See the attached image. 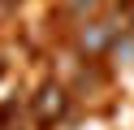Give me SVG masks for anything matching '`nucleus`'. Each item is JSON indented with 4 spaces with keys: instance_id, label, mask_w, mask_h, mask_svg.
<instances>
[{
    "instance_id": "obj_2",
    "label": "nucleus",
    "mask_w": 134,
    "mask_h": 130,
    "mask_svg": "<svg viewBox=\"0 0 134 130\" xmlns=\"http://www.w3.org/2000/svg\"><path fill=\"white\" fill-rule=\"evenodd\" d=\"M113 30H117L113 22H82V35H78L82 52H104L113 43Z\"/></svg>"
},
{
    "instance_id": "obj_1",
    "label": "nucleus",
    "mask_w": 134,
    "mask_h": 130,
    "mask_svg": "<svg viewBox=\"0 0 134 130\" xmlns=\"http://www.w3.org/2000/svg\"><path fill=\"white\" fill-rule=\"evenodd\" d=\"M65 108H69L65 87H56V82H43V87H39V95H35V117L39 121H61Z\"/></svg>"
},
{
    "instance_id": "obj_3",
    "label": "nucleus",
    "mask_w": 134,
    "mask_h": 130,
    "mask_svg": "<svg viewBox=\"0 0 134 130\" xmlns=\"http://www.w3.org/2000/svg\"><path fill=\"white\" fill-rule=\"evenodd\" d=\"M99 9V0H69V17H91Z\"/></svg>"
},
{
    "instance_id": "obj_4",
    "label": "nucleus",
    "mask_w": 134,
    "mask_h": 130,
    "mask_svg": "<svg viewBox=\"0 0 134 130\" xmlns=\"http://www.w3.org/2000/svg\"><path fill=\"white\" fill-rule=\"evenodd\" d=\"M113 56H125V61H130L134 56V39H117L113 43Z\"/></svg>"
}]
</instances>
